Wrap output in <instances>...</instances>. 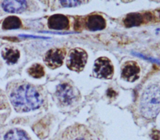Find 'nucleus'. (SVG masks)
<instances>
[{
  "label": "nucleus",
  "mask_w": 160,
  "mask_h": 140,
  "mask_svg": "<svg viewBox=\"0 0 160 140\" xmlns=\"http://www.w3.org/2000/svg\"><path fill=\"white\" fill-rule=\"evenodd\" d=\"M9 98L14 108L19 111L38 109L42 102L39 93L29 84H23L16 88L10 94Z\"/></svg>",
  "instance_id": "nucleus-1"
},
{
  "label": "nucleus",
  "mask_w": 160,
  "mask_h": 140,
  "mask_svg": "<svg viewBox=\"0 0 160 140\" xmlns=\"http://www.w3.org/2000/svg\"><path fill=\"white\" fill-rule=\"evenodd\" d=\"M139 111L147 119L156 117L160 112V87L151 85L144 90L140 99Z\"/></svg>",
  "instance_id": "nucleus-2"
},
{
  "label": "nucleus",
  "mask_w": 160,
  "mask_h": 140,
  "mask_svg": "<svg viewBox=\"0 0 160 140\" xmlns=\"http://www.w3.org/2000/svg\"><path fill=\"white\" fill-rule=\"evenodd\" d=\"M88 57V54L84 49L74 48L71 50L68 54L66 65L71 70L77 72H81L86 64Z\"/></svg>",
  "instance_id": "nucleus-3"
},
{
  "label": "nucleus",
  "mask_w": 160,
  "mask_h": 140,
  "mask_svg": "<svg viewBox=\"0 0 160 140\" xmlns=\"http://www.w3.org/2000/svg\"><path fill=\"white\" fill-rule=\"evenodd\" d=\"M93 73L99 78H111L114 74V67L111 61L106 57H99L94 62Z\"/></svg>",
  "instance_id": "nucleus-4"
},
{
  "label": "nucleus",
  "mask_w": 160,
  "mask_h": 140,
  "mask_svg": "<svg viewBox=\"0 0 160 140\" xmlns=\"http://www.w3.org/2000/svg\"><path fill=\"white\" fill-rule=\"evenodd\" d=\"M66 54V51L64 48L51 49L44 56V63L50 68H58L62 65Z\"/></svg>",
  "instance_id": "nucleus-5"
},
{
  "label": "nucleus",
  "mask_w": 160,
  "mask_h": 140,
  "mask_svg": "<svg viewBox=\"0 0 160 140\" xmlns=\"http://www.w3.org/2000/svg\"><path fill=\"white\" fill-rule=\"evenodd\" d=\"M62 140H93L89 130L82 124L71 126L65 131Z\"/></svg>",
  "instance_id": "nucleus-6"
},
{
  "label": "nucleus",
  "mask_w": 160,
  "mask_h": 140,
  "mask_svg": "<svg viewBox=\"0 0 160 140\" xmlns=\"http://www.w3.org/2000/svg\"><path fill=\"white\" fill-rule=\"evenodd\" d=\"M140 68L137 62L126 61L121 67V77L126 81L133 82L139 78Z\"/></svg>",
  "instance_id": "nucleus-7"
},
{
  "label": "nucleus",
  "mask_w": 160,
  "mask_h": 140,
  "mask_svg": "<svg viewBox=\"0 0 160 140\" xmlns=\"http://www.w3.org/2000/svg\"><path fill=\"white\" fill-rule=\"evenodd\" d=\"M153 16L150 12L144 13L131 12L128 14L124 18L123 22L126 27H131L139 26L144 22H148L152 19Z\"/></svg>",
  "instance_id": "nucleus-8"
},
{
  "label": "nucleus",
  "mask_w": 160,
  "mask_h": 140,
  "mask_svg": "<svg viewBox=\"0 0 160 140\" xmlns=\"http://www.w3.org/2000/svg\"><path fill=\"white\" fill-rule=\"evenodd\" d=\"M56 95L58 100L64 105L71 104L76 98L72 87L67 83L59 84L57 86Z\"/></svg>",
  "instance_id": "nucleus-9"
},
{
  "label": "nucleus",
  "mask_w": 160,
  "mask_h": 140,
  "mask_svg": "<svg viewBox=\"0 0 160 140\" xmlns=\"http://www.w3.org/2000/svg\"><path fill=\"white\" fill-rule=\"evenodd\" d=\"M48 26L51 29L66 30L69 28L68 18L62 14H56L51 16L48 19Z\"/></svg>",
  "instance_id": "nucleus-10"
},
{
  "label": "nucleus",
  "mask_w": 160,
  "mask_h": 140,
  "mask_svg": "<svg viewBox=\"0 0 160 140\" xmlns=\"http://www.w3.org/2000/svg\"><path fill=\"white\" fill-rule=\"evenodd\" d=\"M86 28L91 31L101 30L106 27V20L102 16L98 14L90 15L84 21Z\"/></svg>",
  "instance_id": "nucleus-11"
},
{
  "label": "nucleus",
  "mask_w": 160,
  "mask_h": 140,
  "mask_svg": "<svg viewBox=\"0 0 160 140\" xmlns=\"http://www.w3.org/2000/svg\"><path fill=\"white\" fill-rule=\"evenodd\" d=\"M4 11L11 13H19L27 7L26 1H4L2 2Z\"/></svg>",
  "instance_id": "nucleus-12"
},
{
  "label": "nucleus",
  "mask_w": 160,
  "mask_h": 140,
  "mask_svg": "<svg viewBox=\"0 0 160 140\" xmlns=\"http://www.w3.org/2000/svg\"><path fill=\"white\" fill-rule=\"evenodd\" d=\"M1 55L9 65L16 63L20 57L19 51L13 47H5L1 52Z\"/></svg>",
  "instance_id": "nucleus-13"
},
{
  "label": "nucleus",
  "mask_w": 160,
  "mask_h": 140,
  "mask_svg": "<svg viewBox=\"0 0 160 140\" xmlns=\"http://www.w3.org/2000/svg\"><path fill=\"white\" fill-rule=\"evenodd\" d=\"M21 21L17 16H11L7 17L2 24V27L5 30L16 29L21 27Z\"/></svg>",
  "instance_id": "nucleus-14"
},
{
  "label": "nucleus",
  "mask_w": 160,
  "mask_h": 140,
  "mask_svg": "<svg viewBox=\"0 0 160 140\" xmlns=\"http://www.w3.org/2000/svg\"><path fill=\"white\" fill-rule=\"evenodd\" d=\"M4 140H29V138L23 131L14 129L6 134Z\"/></svg>",
  "instance_id": "nucleus-15"
},
{
  "label": "nucleus",
  "mask_w": 160,
  "mask_h": 140,
  "mask_svg": "<svg viewBox=\"0 0 160 140\" xmlns=\"http://www.w3.org/2000/svg\"><path fill=\"white\" fill-rule=\"evenodd\" d=\"M28 73L33 78H39L44 75V70L43 67L39 63L32 65L28 70Z\"/></svg>",
  "instance_id": "nucleus-16"
},
{
  "label": "nucleus",
  "mask_w": 160,
  "mask_h": 140,
  "mask_svg": "<svg viewBox=\"0 0 160 140\" xmlns=\"http://www.w3.org/2000/svg\"><path fill=\"white\" fill-rule=\"evenodd\" d=\"M35 128L34 129V132L36 133V134L41 138H42L45 136V130L46 128L45 126L43 125L42 122H39L37 124L34 126Z\"/></svg>",
  "instance_id": "nucleus-17"
},
{
  "label": "nucleus",
  "mask_w": 160,
  "mask_h": 140,
  "mask_svg": "<svg viewBox=\"0 0 160 140\" xmlns=\"http://www.w3.org/2000/svg\"><path fill=\"white\" fill-rule=\"evenodd\" d=\"M61 5L64 7H74L82 3L81 1H60Z\"/></svg>",
  "instance_id": "nucleus-18"
},
{
  "label": "nucleus",
  "mask_w": 160,
  "mask_h": 140,
  "mask_svg": "<svg viewBox=\"0 0 160 140\" xmlns=\"http://www.w3.org/2000/svg\"><path fill=\"white\" fill-rule=\"evenodd\" d=\"M152 138L154 140H160V131L158 130H153L152 131Z\"/></svg>",
  "instance_id": "nucleus-19"
},
{
  "label": "nucleus",
  "mask_w": 160,
  "mask_h": 140,
  "mask_svg": "<svg viewBox=\"0 0 160 140\" xmlns=\"http://www.w3.org/2000/svg\"><path fill=\"white\" fill-rule=\"evenodd\" d=\"M3 39L8 40V41H12V42H18L19 41L18 39L15 37H3Z\"/></svg>",
  "instance_id": "nucleus-20"
},
{
  "label": "nucleus",
  "mask_w": 160,
  "mask_h": 140,
  "mask_svg": "<svg viewBox=\"0 0 160 140\" xmlns=\"http://www.w3.org/2000/svg\"><path fill=\"white\" fill-rule=\"evenodd\" d=\"M108 96H113L114 95H116V93H115V91H113L112 90H111V91H109V90H108Z\"/></svg>",
  "instance_id": "nucleus-21"
},
{
  "label": "nucleus",
  "mask_w": 160,
  "mask_h": 140,
  "mask_svg": "<svg viewBox=\"0 0 160 140\" xmlns=\"http://www.w3.org/2000/svg\"><path fill=\"white\" fill-rule=\"evenodd\" d=\"M158 16H159V18L160 19V9L158 10Z\"/></svg>",
  "instance_id": "nucleus-22"
}]
</instances>
